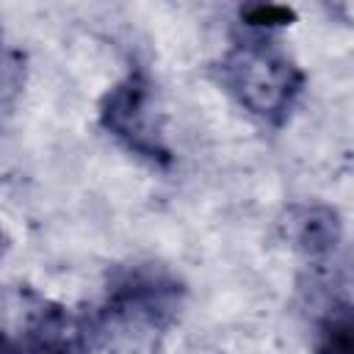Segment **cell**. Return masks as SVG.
Masks as SVG:
<instances>
[{"label":"cell","instance_id":"obj_1","mask_svg":"<svg viewBox=\"0 0 354 354\" xmlns=\"http://www.w3.org/2000/svg\"><path fill=\"white\" fill-rule=\"evenodd\" d=\"M185 282L160 263H124L86 324L88 354H160L185 304Z\"/></svg>","mask_w":354,"mask_h":354},{"label":"cell","instance_id":"obj_2","mask_svg":"<svg viewBox=\"0 0 354 354\" xmlns=\"http://www.w3.org/2000/svg\"><path fill=\"white\" fill-rule=\"evenodd\" d=\"M218 86L257 122L282 127L304 86V69L268 30H238L213 66Z\"/></svg>","mask_w":354,"mask_h":354},{"label":"cell","instance_id":"obj_3","mask_svg":"<svg viewBox=\"0 0 354 354\" xmlns=\"http://www.w3.org/2000/svg\"><path fill=\"white\" fill-rule=\"evenodd\" d=\"M97 122L119 147L152 169L169 171L174 166V152L163 136V116L147 66L133 64L127 75L102 94Z\"/></svg>","mask_w":354,"mask_h":354},{"label":"cell","instance_id":"obj_4","mask_svg":"<svg viewBox=\"0 0 354 354\" xmlns=\"http://www.w3.org/2000/svg\"><path fill=\"white\" fill-rule=\"evenodd\" d=\"M0 354H88L86 324L30 288L6 290L0 293Z\"/></svg>","mask_w":354,"mask_h":354},{"label":"cell","instance_id":"obj_5","mask_svg":"<svg viewBox=\"0 0 354 354\" xmlns=\"http://www.w3.org/2000/svg\"><path fill=\"white\" fill-rule=\"evenodd\" d=\"M288 235L301 254H307L313 260H324L337 249V243L343 238V227L332 207L299 205L288 216Z\"/></svg>","mask_w":354,"mask_h":354},{"label":"cell","instance_id":"obj_6","mask_svg":"<svg viewBox=\"0 0 354 354\" xmlns=\"http://www.w3.org/2000/svg\"><path fill=\"white\" fill-rule=\"evenodd\" d=\"M313 354H354V315L348 296L332 299L315 321Z\"/></svg>","mask_w":354,"mask_h":354},{"label":"cell","instance_id":"obj_7","mask_svg":"<svg viewBox=\"0 0 354 354\" xmlns=\"http://www.w3.org/2000/svg\"><path fill=\"white\" fill-rule=\"evenodd\" d=\"M241 25L249 30H268L274 33L277 28H285L296 19V11L288 6H274V3H252L241 8Z\"/></svg>","mask_w":354,"mask_h":354},{"label":"cell","instance_id":"obj_8","mask_svg":"<svg viewBox=\"0 0 354 354\" xmlns=\"http://www.w3.org/2000/svg\"><path fill=\"white\" fill-rule=\"evenodd\" d=\"M19 75H22L19 53L6 50L3 33H0V105H6V102L17 94V88H19Z\"/></svg>","mask_w":354,"mask_h":354},{"label":"cell","instance_id":"obj_9","mask_svg":"<svg viewBox=\"0 0 354 354\" xmlns=\"http://www.w3.org/2000/svg\"><path fill=\"white\" fill-rule=\"evenodd\" d=\"M0 254H3V232H0Z\"/></svg>","mask_w":354,"mask_h":354}]
</instances>
